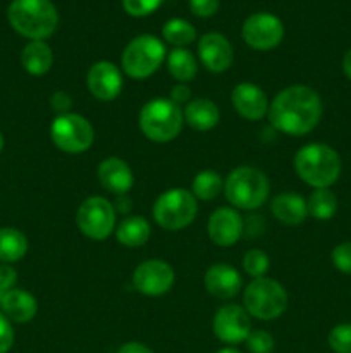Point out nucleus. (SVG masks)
<instances>
[{"instance_id":"nucleus-1","label":"nucleus","mask_w":351,"mask_h":353,"mask_svg":"<svg viewBox=\"0 0 351 353\" xmlns=\"http://www.w3.org/2000/svg\"><path fill=\"white\" fill-rule=\"evenodd\" d=\"M322 99L313 88L292 85L281 90L268 105V121L279 133L303 137L322 119Z\"/></svg>"},{"instance_id":"nucleus-2","label":"nucleus","mask_w":351,"mask_h":353,"mask_svg":"<svg viewBox=\"0 0 351 353\" xmlns=\"http://www.w3.org/2000/svg\"><path fill=\"white\" fill-rule=\"evenodd\" d=\"M343 162L339 154L326 143L303 145L295 155V171L312 188H329L339 179Z\"/></svg>"},{"instance_id":"nucleus-3","label":"nucleus","mask_w":351,"mask_h":353,"mask_svg":"<svg viewBox=\"0 0 351 353\" xmlns=\"http://www.w3.org/2000/svg\"><path fill=\"white\" fill-rule=\"evenodd\" d=\"M7 19L14 31L30 40H45L58 26V12L50 0H12Z\"/></svg>"},{"instance_id":"nucleus-4","label":"nucleus","mask_w":351,"mask_h":353,"mask_svg":"<svg viewBox=\"0 0 351 353\" xmlns=\"http://www.w3.org/2000/svg\"><path fill=\"white\" fill-rule=\"evenodd\" d=\"M224 193L234 209L255 210L267 202L270 183L260 169L241 165L229 172L224 181Z\"/></svg>"},{"instance_id":"nucleus-5","label":"nucleus","mask_w":351,"mask_h":353,"mask_svg":"<svg viewBox=\"0 0 351 353\" xmlns=\"http://www.w3.org/2000/svg\"><path fill=\"white\" fill-rule=\"evenodd\" d=\"M182 124V109L171 99H151L140 110L141 131L155 143H167L178 138Z\"/></svg>"},{"instance_id":"nucleus-6","label":"nucleus","mask_w":351,"mask_h":353,"mask_svg":"<svg viewBox=\"0 0 351 353\" xmlns=\"http://www.w3.org/2000/svg\"><path fill=\"white\" fill-rule=\"evenodd\" d=\"M288 292L272 278H257L244 288V310L258 321H274L288 309Z\"/></svg>"},{"instance_id":"nucleus-7","label":"nucleus","mask_w":351,"mask_h":353,"mask_svg":"<svg viewBox=\"0 0 351 353\" xmlns=\"http://www.w3.org/2000/svg\"><path fill=\"white\" fill-rule=\"evenodd\" d=\"M165 45L153 34H140L126 45L120 57L123 71L133 79H147L165 61Z\"/></svg>"},{"instance_id":"nucleus-8","label":"nucleus","mask_w":351,"mask_h":353,"mask_svg":"<svg viewBox=\"0 0 351 353\" xmlns=\"http://www.w3.org/2000/svg\"><path fill=\"white\" fill-rule=\"evenodd\" d=\"M153 219L162 230L179 231L188 228L198 214L195 195L186 188H171L153 203Z\"/></svg>"},{"instance_id":"nucleus-9","label":"nucleus","mask_w":351,"mask_h":353,"mask_svg":"<svg viewBox=\"0 0 351 353\" xmlns=\"http://www.w3.org/2000/svg\"><path fill=\"white\" fill-rule=\"evenodd\" d=\"M50 138L61 152L72 155L85 154L95 141V130L85 116L67 112L52 121Z\"/></svg>"},{"instance_id":"nucleus-10","label":"nucleus","mask_w":351,"mask_h":353,"mask_svg":"<svg viewBox=\"0 0 351 353\" xmlns=\"http://www.w3.org/2000/svg\"><path fill=\"white\" fill-rule=\"evenodd\" d=\"M76 224L86 238L103 241L116 231V209L103 196H88L76 212Z\"/></svg>"},{"instance_id":"nucleus-11","label":"nucleus","mask_w":351,"mask_h":353,"mask_svg":"<svg viewBox=\"0 0 351 353\" xmlns=\"http://www.w3.org/2000/svg\"><path fill=\"white\" fill-rule=\"evenodd\" d=\"M244 43L253 50L267 52L277 47L284 38V24L270 12H255L241 28Z\"/></svg>"},{"instance_id":"nucleus-12","label":"nucleus","mask_w":351,"mask_h":353,"mask_svg":"<svg viewBox=\"0 0 351 353\" xmlns=\"http://www.w3.org/2000/svg\"><path fill=\"white\" fill-rule=\"evenodd\" d=\"M212 330L217 340L227 343L229 347L244 343L248 334L251 333L250 314L237 303H226L217 309L212 321Z\"/></svg>"},{"instance_id":"nucleus-13","label":"nucleus","mask_w":351,"mask_h":353,"mask_svg":"<svg viewBox=\"0 0 351 353\" xmlns=\"http://www.w3.org/2000/svg\"><path fill=\"white\" fill-rule=\"evenodd\" d=\"M176 272L171 264L160 259L145 261L134 269L133 285L145 296L165 295L174 286Z\"/></svg>"},{"instance_id":"nucleus-14","label":"nucleus","mask_w":351,"mask_h":353,"mask_svg":"<svg viewBox=\"0 0 351 353\" xmlns=\"http://www.w3.org/2000/svg\"><path fill=\"white\" fill-rule=\"evenodd\" d=\"M86 85L95 99L102 100V102H110V100H116L123 92V72L116 64L109 61L95 62L88 69Z\"/></svg>"},{"instance_id":"nucleus-15","label":"nucleus","mask_w":351,"mask_h":353,"mask_svg":"<svg viewBox=\"0 0 351 353\" xmlns=\"http://www.w3.org/2000/svg\"><path fill=\"white\" fill-rule=\"evenodd\" d=\"M244 223L241 214L234 207H219L209 217L206 231L217 247H233L243 236Z\"/></svg>"},{"instance_id":"nucleus-16","label":"nucleus","mask_w":351,"mask_h":353,"mask_svg":"<svg viewBox=\"0 0 351 353\" xmlns=\"http://www.w3.org/2000/svg\"><path fill=\"white\" fill-rule=\"evenodd\" d=\"M198 57L210 72H226L233 64V45L224 34L205 33L198 41Z\"/></svg>"},{"instance_id":"nucleus-17","label":"nucleus","mask_w":351,"mask_h":353,"mask_svg":"<svg viewBox=\"0 0 351 353\" xmlns=\"http://www.w3.org/2000/svg\"><path fill=\"white\" fill-rule=\"evenodd\" d=\"M231 102H233L234 110L248 121H258L267 116L268 105H270L264 90L250 81L234 86L231 93Z\"/></svg>"},{"instance_id":"nucleus-18","label":"nucleus","mask_w":351,"mask_h":353,"mask_svg":"<svg viewBox=\"0 0 351 353\" xmlns=\"http://www.w3.org/2000/svg\"><path fill=\"white\" fill-rule=\"evenodd\" d=\"M206 292L219 300H231L243 288V278L236 268L229 264H213L205 272Z\"/></svg>"},{"instance_id":"nucleus-19","label":"nucleus","mask_w":351,"mask_h":353,"mask_svg":"<svg viewBox=\"0 0 351 353\" xmlns=\"http://www.w3.org/2000/svg\"><path fill=\"white\" fill-rule=\"evenodd\" d=\"M98 181L107 192L124 196L134 185L133 169L119 157H107L98 165Z\"/></svg>"},{"instance_id":"nucleus-20","label":"nucleus","mask_w":351,"mask_h":353,"mask_svg":"<svg viewBox=\"0 0 351 353\" xmlns=\"http://www.w3.org/2000/svg\"><path fill=\"white\" fill-rule=\"evenodd\" d=\"M0 309L9 321L24 324L34 319L38 312V302L26 290L12 288L0 296Z\"/></svg>"},{"instance_id":"nucleus-21","label":"nucleus","mask_w":351,"mask_h":353,"mask_svg":"<svg viewBox=\"0 0 351 353\" xmlns=\"http://www.w3.org/2000/svg\"><path fill=\"white\" fill-rule=\"evenodd\" d=\"M270 210L275 219L288 226H298L308 217L306 200L295 192L279 193L272 199Z\"/></svg>"},{"instance_id":"nucleus-22","label":"nucleus","mask_w":351,"mask_h":353,"mask_svg":"<svg viewBox=\"0 0 351 353\" xmlns=\"http://www.w3.org/2000/svg\"><path fill=\"white\" fill-rule=\"evenodd\" d=\"M182 116L195 131H210L219 124L220 110L210 99H191L182 109Z\"/></svg>"},{"instance_id":"nucleus-23","label":"nucleus","mask_w":351,"mask_h":353,"mask_svg":"<svg viewBox=\"0 0 351 353\" xmlns=\"http://www.w3.org/2000/svg\"><path fill=\"white\" fill-rule=\"evenodd\" d=\"M54 64V52L45 40H31L21 52V65L31 76L47 74Z\"/></svg>"},{"instance_id":"nucleus-24","label":"nucleus","mask_w":351,"mask_h":353,"mask_svg":"<svg viewBox=\"0 0 351 353\" xmlns=\"http://www.w3.org/2000/svg\"><path fill=\"white\" fill-rule=\"evenodd\" d=\"M116 238L123 247L138 248L143 247L151 234L150 223L143 216H129L120 221L119 226H116Z\"/></svg>"},{"instance_id":"nucleus-25","label":"nucleus","mask_w":351,"mask_h":353,"mask_svg":"<svg viewBox=\"0 0 351 353\" xmlns=\"http://www.w3.org/2000/svg\"><path fill=\"white\" fill-rule=\"evenodd\" d=\"M28 252V238L16 228H0V264H14Z\"/></svg>"},{"instance_id":"nucleus-26","label":"nucleus","mask_w":351,"mask_h":353,"mask_svg":"<svg viewBox=\"0 0 351 353\" xmlns=\"http://www.w3.org/2000/svg\"><path fill=\"white\" fill-rule=\"evenodd\" d=\"M167 69L176 81L188 83L198 72V62L195 55L186 48H174L167 55Z\"/></svg>"},{"instance_id":"nucleus-27","label":"nucleus","mask_w":351,"mask_h":353,"mask_svg":"<svg viewBox=\"0 0 351 353\" xmlns=\"http://www.w3.org/2000/svg\"><path fill=\"white\" fill-rule=\"evenodd\" d=\"M308 216L317 221H329L337 212V196L329 188H317L306 200Z\"/></svg>"},{"instance_id":"nucleus-28","label":"nucleus","mask_w":351,"mask_h":353,"mask_svg":"<svg viewBox=\"0 0 351 353\" xmlns=\"http://www.w3.org/2000/svg\"><path fill=\"white\" fill-rule=\"evenodd\" d=\"M224 190V181L220 178L219 172L212 171V169H205V171H200L195 176L191 185V193L195 195V199L198 200H213L219 196V193Z\"/></svg>"},{"instance_id":"nucleus-29","label":"nucleus","mask_w":351,"mask_h":353,"mask_svg":"<svg viewBox=\"0 0 351 353\" xmlns=\"http://www.w3.org/2000/svg\"><path fill=\"white\" fill-rule=\"evenodd\" d=\"M162 37L167 43L174 45L176 48H184L186 45L196 40V30L188 21L181 19V17H174V19H169L164 24Z\"/></svg>"},{"instance_id":"nucleus-30","label":"nucleus","mask_w":351,"mask_h":353,"mask_svg":"<svg viewBox=\"0 0 351 353\" xmlns=\"http://www.w3.org/2000/svg\"><path fill=\"white\" fill-rule=\"evenodd\" d=\"M270 268V259L260 248H251L243 255V269L250 278H264Z\"/></svg>"},{"instance_id":"nucleus-31","label":"nucleus","mask_w":351,"mask_h":353,"mask_svg":"<svg viewBox=\"0 0 351 353\" xmlns=\"http://www.w3.org/2000/svg\"><path fill=\"white\" fill-rule=\"evenodd\" d=\"M327 341L334 353H351V323L334 326L327 336Z\"/></svg>"},{"instance_id":"nucleus-32","label":"nucleus","mask_w":351,"mask_h":353,"mask_svg":"<svg viewBox=\"0 0 351 353\" xmlns=\"http://www.w3.org/2000/svg\"><path fill=\"white\" fill-rule=\"evenodd\" d=\"M244 343H246V348L250 353H272L275 347L274 336L264 330L251 331Z\"/></svg>"},{"instance_id":"nucleus-33","label":"nucleus","mask_w":351,"mask_h":353,"mask_svg":"<svg viewBox=\"0 0 351 353\" xmlns=\"http://www.w3.org/2000/svg\"><path fill=\"white\" fill-rule=\"evenodd\" d=\"M164 0H123V7L129 16L145 17L153 14Z\"/></svg>"},{"instance_id":"nucleus-34","label":"nucleus","mask_w":351,"mask_h":353,"mask_svg":"<svg viewBox=\"0 0 351 353\" xmlns=\"http://www.w3.org/2000/svg\"><path fill=\"white\" fill-rule=\"evenodd\" d=\"M330 259H332V264L337 271L351 276V241L336 245L332 254H330Z\"/></svg>"},{"instance_id":"nucleus-35","label":"nucleus","mask_w":351,"mask_h":353,"mask_svg":"<svg viewBox=\"0 0 351 353\" xmlns=\"http://www.w3.org/2000/svg\"><path fill=\"white\" fill-rule=\"evenodd\" d=\"M220 0H189V9L198 17H212L219 10Z\"/></svg>"},{"instance_id":"nucleus-36","label":"nucleus","mask_w":351,"mask_h":353,"mask_svg":"<svg viewBox=\"0 0 351 353\" xmlns=\"http://www.w3.org/2000/svg\"><path fill=\"white\" fill-rule=\"evenodd\" d=\"M14 345V330L10 321L0 312V353H7Z\"/></svg>"},{"instance_id":"nucleus-37","label":"nucleus","mask_w":351,"mask_h":353,"mask_svg":"<svg viewBox=\"0 0 351 353\" xmlns=\"http://www.w3.org/2000/svg\"><path fill=\"white\" fill-rule=\"evenodd\" d=\"M50 105L55 112H58V116H61V114H67L72 107L71 95H69L67 92H62V90H58V92L52 93Z\"/></svg>"},{"instance_id":"nucleus-38","label":"nucleus","mask_w":351,"mask_h":353,"mask_svg":"<svg viewBox=\"0 0 351 353\" xmlns=\"http://www.w3.org/2000/svg\"><path fill=\"white\" fill-rule=\"evenodd\" d=\"M17 274L10 264H0V296L16 286Z\"/></svg>"},{"instance_id":"nucleus-39","label":"nucleus","mask_w":351,"mask_h":353,"mask_svg":"<svg viewBox=\"0 0 351 353\" xmlns=\"http://www.w3.org/2000/svg\"><path fill=\"white\" fill-rule=\"evenodd\" d=\"M171 100L178 105L181 103H188L191 100V88L186 83H176L171 88Z\"/></svg>"},{"instance_id":"nucleus-40","label":"nucleus","mask_w":351,"mask_h":353,"mask_svg":"<svg viewBox=\"0 0 351 353\" xmlns=\"http://www.w3.org/2000/svg\"><path fill=\"white\" fill-rule=\"evenodd\" d=\"M117 353H155L151 348H148L147 345L140 343V341H129V343H124L123 347L117 350Z\"/></svg>"},{"instance_id":"nucleus-41","label":"nucleus","mask_w":351,"mask_h":353,"mask_svg":"<svg viewBox=\"0 0 351 353\" xmlns=\"http://www.w3.org/2000/svg\"><path fill=\"white\" fill-rule=\"evenodd\" d=\"M343 71H344V76H346L348 79H351V48L344 54L343 57Z\"/></svg>"},{"instance_id":"nucleus-42","label":"nucleus","mask_w":351,"mask_h":353,"mask_svg":"<svg viewBox=\"0 0 351 353\" xmlns=\"http://www.w3.org/2000/svg\"><path fill=\"white\" fill-rule=\"evenodd\" d=\"M215 353H241V352L237 350V348H234V347H224V348H220V350L215 352Z\"/></svg>"},{"instance_id":"nucleus-43","label":"nucleus","mask_w":351,"mask_h":353,"mask_svg":"<svg viewBox=\"0 0 351 353\" xmlns=\"http://www.w3.org/2000/svg\"><path fill=\"white\" fill-rule=\"evenodd\" d=\"M3 143H6V141H3V134L0 133V152L3 150Z\"/></svg>"}]
</instances>
